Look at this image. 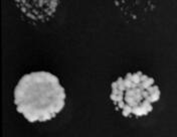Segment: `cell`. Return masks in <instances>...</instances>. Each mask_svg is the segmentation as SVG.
Listing matches in <instances>:
<instances>
[{
  "mask_svg": "<svg viewBox=\"0 0 177 137\" xmlns=\"http://www.w3.org/2000/svg\"><path fill=\"white\" fill-rule=\"evenodd\" d=\"M66 97L58 78L45 71L22 76L14 89L16 110L31 123L52 120L65 108Z\"/></svg>",
  "mask_w": 177,
  "mask_h": 137,
  "instance_id": "6da1fadb",
  "label": "cell"
},
{
  "mask_svg": "<svg viewBox=\"0 0 177 137\" xmlns=\"http://www.w3.org/2000/svg\"><path fill=\"white\" fill-rule=\"evenodd\" d=\"M160 96V89L153 78L142 72L129 73L111 85L110 98L115 108L125 117L148 115Z\"/></svg>",
  "mask_w": 177,
  "mask_h": 137,
  "instance_id": "7a4b0ae2",
  "label": "cell"
}]
</instances>
